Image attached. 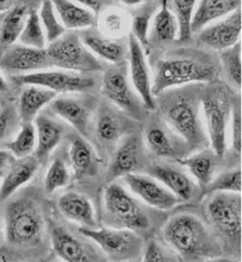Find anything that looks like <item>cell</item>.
Returning <instances> with one entry per match:
<instances>
[{
  "instance_id": "cell-1",
  "label": "cell",
  "mask_w": 242,
  "mask_h": 262,
  "mask_svg": "<svg viewBox=\"0 0 242 262\" xmlns=\"http://www.w3.org/2000/svg\"><path fill=\"white\" fill-rule=\"evenodd\" d=\"M217 76L216 64L209 56L192 50H181L158 60L152 78V93L160 96L188 84L210 83Z\"/></svg>"
},
{
  "instance_id": "cell-2",
  "label": "cell",
  "mask_w": 242,
  "mask_h": 262,
  "mask_svg": "<svg viewBox=\"0 0 242 262\" xmlns=\"http://www.w3.org/2000/svg\"><path fill=\"white\" fill-rule=\"evenodd\" d=\"M159 108L165 124L191 148L207 142L201 101L194 94L169 93L161 98Z\"/></svg>"
},
{
  "instance_id": "cell-3",
  "label": "cell",
  "mask_w": 242,
  "mask_h": 262,
  "mask_svg": "<svg viewBox=\"0 0 242 262\" xmlns=\"http://www.w3.org/2000/svg\"><path fill=\"white\" fill-rule=\"evenodd\" d=\"M163 237L167 245L185 260L207 257L212 243L204 223L192 214H178L166 223Z\"/></svg>"
},
{
  "instance_id": "cell-4",
  "label": "cell",
  "mask_w": 242,
  "mask_h": 262,
  "mask_svg": "<svg viewBox=\"0 0 242 262\" xmlns=\"http://www.w3.org/2000/svg\"><path fill=\"white\" fill-rule=\"evenodd\" d=\"M44 233V217L38 203L29 198L11 202L5 215L7 243L17 248L38 246Z\"/></svg>"
},
{
  "instance_id": "cell-5",
  "label": "cell",
  "mask_w": 242,
  "mask_h": 262,
  "mask_svg": "<svg viewBox=\"0 0 242 262\" xmlns=\"http://www.w3.org/2000/svg\"><path fill=\"white\" fill-rule=\"evenodd\" d=\"M201 105L206 135L214 154L223 158L227 152L228 126L233 107L228 90L222 85L212 87L204 94Z\"/></svg>"
},
{
  "instance_id": "cell-6",
  "label": "cell",
  "mask_w": 242,
  "mask_h": 262,
  "mask_svg": "<svg viewBox=\"0 0 242 262\" xmlns=\"http://www.w3.org/2000/svg\"><path fill=\"white\" fill-rule=\"evenodd\" d=\"M51 69L88 74L102 70V64L86 49L75 33H65L46 48Z\"/></svg>"
},
{
  "instance_id": "cell-7",
  "label": "cell",
  "mask_w": 242,
  "mask_h": 262,
  "mask_svg": "<svg viewBox=\"0 0 242 262\" xmlns=\"http://www.w3.org/2000/svg\"><path fill=\"white\" fill-rule=\"evenodd\" d=\"M104 206L105 211L125 229L143 232L151 227L150 217L142 205L118 183L109 184L105 189Z\"/></svg>"
},
{
  "instance_id": "cell-8",
  "label": "cell",
  "mask_w": 242,
  "mask_h": 262,
  "mask_svg": "<svg viewBox=\"0 0 242 262\" xmlns=\"http://www.w3.org/2000/svg\"><path fill=\"white\" fill-rule=\"evenodd\" d=\"M15 82L20 85H37L59 94L90 93L96 87V79L87 74L60 69H48L39 72L15 76Z\"/></svg>"
},
{
  "instance_id": "cell-9",
  "label": "cell",
  "mask_w": 242,
  "mask_h": 262,
  "mask_svg": "<svg viewBox=\"0 0 242 262\" xmlns=\"http://www.w3.org/2000/svg\"><path fill=\"white\" fill-rule=\"evenodd\" d=\"M206 212L210 223L220 234L230 242L239 243L241 237L240 193H212Z\"/></svg>"
},
{
  "instance_id": "cell-10",
  "label": "cell",
  "mask_w": 242,
  "mask_h": 262,
  "mask_svg": "<svg viewBox=\"0 0 242 262\" xmlns=\"http://www.w3.org/2000/svg\"><path fill=\"white\" fill-rule=\"evenodd\" d=\"M107 70L102 78L101 92L103 96L122 111L137 115L139 113L140 98L136 94L128 76L125 63Z\"/></svg>"
},
{
  "instance_id": "cell-11",
  "label": "cell",
  "mask_w": 242,
  "mask_h": 262,
  "mask_svg": "<svg viewBox=\"0 0 242 262\" xmlns=\"http://www.w3.org/2000/svg\"><path fill=\"white\" fill-rule=\"evenodd\" d=\"M79 232L94 242L106 255L114 258H128L140 246L139 236L128 229L81 227Z\"/></svg>"
},
{
  "instance_id": "cell-12",
  "label": "cell",
  "mask_w": 242,
  "mask_h": 262,
  "mask_svg": "<svg viewBox=\"0 0 242 262\" xmlns=\"http://www.w3.org/2000/svg\"><path fill=\"white\" fill-rule=\"evenodd\" d=\"M128 76L132 87L146 109L157 108L156 96L152 93V77L144 49L139 41L129 34L128 39Z\"/></svg>"
},
{
  "instance_id": "cell-13",
  "label": "cell",
  "mask_w": 242,
  "mask_h": 262,
  "mask_svg": "<svg viewBox=\"0 0 242 262\" xmlns=\"http://www.w3.org/2000/svg\"><path fill=\"white\" fill-rule=\"evenodd\" d=\"M51 69L46 49H34L14 43L0 55V70L14 76Z\"/></svg>"
},
{
  "instance_id": "cell-14",
  "label": "cell",
  "mask_w": 242,
  "mask_h": 262,
  "mask_svg": "<svg viewBox=\"0 0 242 262\" xmlns=\"http://www.w3.org/2000/svg\"><path fill=\"white\" fill-rule=\"evenodd\" d=\"M196 34L201 45L214 51L222 52L235 46L241 38V9L213 21Z\"/></svg>"
},
{
  "instance_id": "cell-15",
  "label": "cell",
  "mask_w": 242,
  "mask_h": 262,
  "mask_svg": "<svg viewBox=\"0 0 242 262\" xmlns=\"http://www.w3.org/2000/svg\"><path fill=\"white\" fill-rule=\"evenodd\" d=\"M124 178L130 191L146 205L161 211H168L181 202L164 185L153 177L129 173Z\"/></svg>"
},
{
  "instance_id": "cell-16",
  "label": "cell",
  "mask_w": 242,
  "mask_h": 262,
  "mask_svg": "<svg viewBox=\"0 0 242 262\" xmlns=\"http://www.w3.org/2000/svg\"><path fill=\"white\" fill-rule=\"evenodd\" d=\"M51 112L74 127L80 135L90 134L92 108L84 101L73 97H56L49 105Z\"/></svg>"
},
{
  "instance_id": "cell-17",
  "label": "cell",
  "mask_w": 242,
  "mask_h": 262,
  "mask_svg": "<svg viewBox=\"0 0 242 262\" xmlns=\"http://www.w3.org/2000/svg\"><path fill=\"white\" fill-rule=\"evenodd\" d=\"M80 38L86 49L99 60L117 65L124 63L128 55V46H125L119 38L108 37L92 29L84 30Z\"/></svg>"
},
{
  "instance_id": "cell-18",
  "label": "cell",
  "mask_w": 242,
  "mask_h": 262,
  "mask_svg": "<svg viewBox=\"0 0 242 262\" xmlns=\"http://www.w3.org/2000/svg\"><path fill=\"white\" fill-rule=\"evenodd\" d=\"M40 162L35 156L24 159H16L0 183V203H4L22 187L28 185L38 171Z\"/></svg>"
},
{
  "instance_id": "cell-19",
  "label": "cell",
  "mask_w": 242,
  "mask_h": 262,
  "mask_svg": "<svg viewBox=\"0 0 242 262\" xmlns=\"http://www.w3.org/2000/svg\"><path fill=\"white\" fill-rule=\"evenodd\" d=\"M58 209L66 220L82 227H97L94 205L91 199L83 193L70 191L62 194L58 200Z\"/></svg>"
},
{
  "instance_id": "cell-20",
  "label": "cell",
  "mask_w": 242,
  "mask_h": 262,
  "mask_svg": "<svg viewBox=\"0 0 242 262\" xmlns=\"http://www.w3.org/2000/svg\"><path fill=\"white\" fill-rule=\"evenodd\" d=\"M145 140L147 147L156 156L164 159H174L175 161L181 159L180 142L183 140L166 124H151L146 130Z\"/></svg>"
},
{
  "instance_id": "cell-21",
  "label": "cell",
  "mask_w": 242,
  "mask_h": 262,
  "mask_svg": "<svg viewBox=\"0 0 242 262\" xmlns=\"http://www.w3.org/2000/svg\"><path fill=\"white\" fill-rule=\"evenodd\" d=\"M34 125L36 129V149L34 154L41 163L47 161L58 147L63 138L64 129L57 121L41 113L34 120Z\"/></svg>"
},
{
  "instance_id": "cell-22",
  "label": "cell",
  "mask_w": 242,
  "mask_h": 262,
  "mask_svg": "<svg viewBox=\"0 0 242 262\" xmlns=\"http://www.w3.org/2000/svg\"><path fill=\"white\" fill-rule=\"evenodd\" d=\"M238 9H241V0H197L191 20L192 34Z\"/></svg>"
},
{
  "instance_id": "cell-23",
  "label": "cell",
  "mask_w": 242,
  "mask_h": 262,
  "mask_svg": "<svg viewBox=\"0 0 242 262\" xmlns=\"http://www.w3.org/2000/svg\"><path fill=\"white\" fill-rule=\"evenodd\" d=\"M66 31H84L97 26L98 16L74 0H52Z\"/></svg>"
},
{
  "instance_id": "cell-24",
  "label": "cell",
  "mask_w": 242,
  "mask_h": 262,
  "mask_svg": "<svg viewBox=\"0 0 242 262\" xmlns=\"http://www.w3.org/2000/svg\"><path fill=\"white\" fill-rule=\"evenodd\" d=\"M141 145L136 136H128L118 146L108 171V180L114 181L134 173L140 164Z\"/></svg>"
},
{
  "instance_id": "cell-25",
  "label": "cell",
  "mask_w": 242,
  "mask_h": 262,
  "mask_svg": "<svg viewBox=\"0 0 242 262\" xmlns=\"http://www.w3.org/2000/svg\"><path fill=\"white\" fill-rule=\"evenodd\" d=\"M58 95L37 85H22L18 100V116L22 123L34 122Z\"/></svg>"
},
{
  "instance_id": "cell-26",
  "label": "cell",
  "mask_w": 242,
  "mask_h": 262,
  "mask_svg": "<svg viewBox=\"0 0 242 262\" xmlns=\"http://www.w3.org/2000/svg\"><path fill=\"white\" fill-rule=\"evenodd\" d=\"M52 247L56 255L68 262L95 261L96 257L71 232L55 227L51 232Z\"/></svg>"
},
{
  "instance_id": "cell-27",
  "label": "cell",
  "mask_w": 242,
  "mask_h": 262,
  "mask_svg": "<svg viewBox=\"0 0 242 262\" xmlns=\"http://www.w3.org/2000/svg\"><path fill=\"white\" fill-rule=\"evenodd\" d=\"M180 26L171 6L170 0H161L158 12L151 18L149 42L159 45L179 40Z\"/></svg>"
},
{
  "instance_id": "cell-28",
  "label": "cell",
  "mask_w": 242,
  "mask_h": 262,
  "mask_svg": "<svg viewBox=\"0 0 242 262\" xmlns=\"http://www.w3.org/2000/svg\"><path fill=\"white\" fill-rule=\"evenodd\" d=\"M151 177L164 185L181 203L192 200L194 195V183L188 174L182 170L167 165H158L151 169Z\"/></svg>"
},
{
  "instance_id": "cell-29",
  "label": "cell",
  "mask_w": 242,
  "mask_h": 262,
  "mask_svg": "<svg viewBox=\"0 0 242 262\" xmlns=\"http://www.w3.org/2000/svg\"><path fill=\"white\" fill-rule=\"evenodd\" d=\"M69 157L77 179L94 177L99 172L100 160L92 145L84 139L76 138L73 140Z\"/></svg>"
},
{
  "instance_id": "cell-30",
  "label": "cell",
  "mask_w": 242,
  "mask_h": 262,
  "mask_svg": "<svg viewBox=\"0 0 242 262\" xmlns=\"http://www.w3.org/2000/svg\"><path fill=\"white\" fill-rule=\"evenodd\" d=\"M29 11L26 6H18L7 11L0 20V55L18 42Z\"/></svg>"
},
{
  "instance_id": "cell-31",
  "label": "cell",
  "mask_w": 242,
  "mask_h": 262,
  "mask_svg": "<svg viewBox=\"0 0 242 262\" xmlns=\"http://www.w3.org/2000/svg\"><path fill=\"white\" fill-rule=\"evenodd\" d=\"M182 166L186 167L197 185L205 190L214 179L215 161L207 152H201L188 158L176 160Z\"/></svg>"
},
{
  "instance_id": "cell-32",
  "label": "cell",
  "mask_w": 242,
  "mask_h": 262,
  "mask_svg": "<svg viewBox=\"0 0 242 262\" xmlns=\"http://www.w3.org/2000/svg\"><path fill=\"white\" fill-rule=\"evenodd\" d=\"M97 26L100 32L112 38L125 36L130 28L129 18L126 13L119 8H106L98 17Z\"/></svg>"
},
{
  "instance_id": "cell-33",
  "label": "cell",
  "mask_w": 242,
  "mask_h": 262,
  "mask_svg": "<svg viewBox=\"0 0 242 262\" xmlns=\"http://www.w3.org/2000/svg\"><path fill=\"white\" fill-rule=\"evenodd\" d=\"M6 149L15 159L33 156L36 149V129L34 123H22L14 140L6 144Z\"/></svg>"
},
{
  "instance_id": "cell-34",
  "label": "cell",
  "mask_w": 242,
  "mask_h": 262,
  "mask_svg": "<svg viewBox=\"0 0 242 262\" xmlns=\"http://www.w3.org/2000/svg\"><path fill=\"white\" fill-rule=\"evenodd\" d=\"M18 43L34 49H46L48 41L40 23L38 11L30 10L27 16L24 29L18 39Z\"/></svg>"
},
{
  "instance_id": "cell-35",
  "label": "cell",
  "mask_w": 242,
  "mask_h": 262,
  "mask_svg": "<svg viewBox=\"0 0 242 262\" xmlns=\"http://www.w3.org/2000/svg\"><path fill=\"white\" fill-rule=\"evenodd\" d=\"M38 15L44 34L47 37L48 45L56 41L66 33V30L61 23L52 0H42Z\"/></svg>"
},
{
  "instance_id": "cell-36",
  "label": "cell",
  "mask_w": 242,
  "mask_h": 262,
  "mask_svg": "<svg viewBox=\"0 0 242 262\" xmlns=\"http://www.w3.org/2000/svg\"><path fill=\"white\" fill-rule=\"evenodd\" d=\"M96 131L98 138L103 143L112 144L120 139L123 133V125L116 113L109 109H102L97 120Z\"/></svg>"
},
{
  "instance_id": "cell-37",
  "label": "cell",
  "mask_w": 242,
  "mask_h": 262,
  "mask_svg": "<svg viewBox=\"0 0 242 262\" xmlns=\"http://www.w3.org/2000/svg\"><path fill=\"white\" fill-rule=\"evenodd\" d=\"M220 62L227 80L239 91L241 89V42L220 52Z\"/></svg>"
},
{
  "instance_id": "cell-38",
  "label": "cell",
  "mask_w": 242,
  "mask_h": 262,
  "mask_svg": "<svg viewBox=\"0 0 242 262\" xmlns=\"http://www.w3.org/2000/svg\"><path fill=\"white\" fill-rule=\"evenodd\" d=\"M70 180L71 173L65 162L61 159H55L51 163L47 170L46 177H44V191L48 194H53L54 192L68 186Z\"/></svg>"
},
{
  "instance_id": "cell-39",
  "label": "cell",
  "mask_w": 242,
  "mask_h": 262,
  "mask_svg": "<svg viewBox=\"0 0 242 262\" xmlns=\"http://www.w3.org/2000/svg\"><path fill=\"white\" fill-rule=\"evenodd\" d=\"M218 192L241 193V169L239 167L220 173L204 190V195Z\"/></svg>"
},
{
  "instance_id": "cell-40",
  "label": "cell",
  "mask_w": 242,
  "mask_h": 262,
  "mask_svg": "<svg viewBox=\"0 0 242 262\" xmlns=\"http://www.w3.org/2000/svg\"><path fill=\"white\" fill-rule=\"evenodd\" d=\"M170 2L180 26L179 41H188L192 36L191 20L197 0H170Z\"/></svg>"
},
{
  "instance_id": "cell-41",
  "label": "cell",
  "mask_w": 242,
  "mask_h": 262,
  "mask_svg": "<svg viewBox=\"0 0 242 262\" xmlns=\"http://www.w3.org/2000/svg\"><path fill=\"white\" fill-rule=\"evenodd\" d=\"M150 23H151V14L148 11L141 12L137 14L132 23L130 24L131 32L130 34L134 36L142 48L148 49L150 47L149 42V29H150Z\"/></svg>"
},
{
  "instance_id": "cell-42",
  "label": "cell",
  "mask_w": 242,
  "mask_h": 262,
  "mask_svg": "<svg viewBox=\"0 0 242 262\" xmlns=\"http://www.w3.org/2000/svg\"><path fill=\"white\" fill-rule=\"evenodd\" d=\"M231 146L237 156L241 155V108L239 104L232 107L231 114Z\"/></svg>"
},
{
  "instance_id": "cell-43",
  "label": "cell",
  "mask_w": 242,
  "mask_h": 262,
  "mask_svg": "<svg viewBox=\"0 0 242 262\" xmlns=\"http://www.w3.org/2000/svg\"><path fill=\"white\" fill-rule=\"evenodd\" d=\"M143 261L146 262H163L172 261V258L164 251V249L157 243L156 240H151L146 246Z\"/></svg>"
},
{
  "instance_id": "cell-44",
  "label": "cell",
  "mask_w": 242,
  "mask_h": 262,
  "mask_svg": "<svg viewBox=\"0 0 242 262\" xmlns=\"http://www.w3.org/2000/svg\"><path fill=\"white\" fill-rule=\"evenodd\" d=\"M13 114L10 108H6L0 112V142H2L9 133V129L12 123Z\"/></svg>"
},
{
  "instance_id": "cell-45",
  "label": "cell",
  "mask_w": 242,
  "mask_h": 262,
  "mask_svg": "<svg viewBox=\"0 0 242 262\" xmlns=\"http://www.w3.org/2000/svg\"><path fill=\"white\" fill-rule=\"evenodd\" d=\"M15 161V158L10 154V152L5 149H0V176L6 173L12 163Z\"/></svg>"
},
{
  "instance_id": "cell-46",
  "label": "cell",
  "mask_w": 242,
  "mask_h": 262,
  "mask_svg": "<svg viewBox=\"0 0 242 262\" xmlns=\"http://www.w3.org/2000/svg\"><path fill=\"white\" fill-rule=\"evenodd\" d=\"M74 2L80 4L81 6L92 10L94 13L98 14L101 12L103 7V0H74Z\"/></svg>"
},
{
  "instance_id": "cell-47",
  "label": "cell",
  "mask_w": 242,
  "mask_h": 262,
  "mask_svg": "<svg viewBox=\"0 0 242 262\" xmlns=\"http://www.w3.org/2000/svg\"><path fill=\"white\" fill-rule=\"evenodd\" d=\"M9 90V84L8 81L5 77V75L3 74L2 70H0V94H5L7 93Z\"/></svg>"
},
{
  "instance_id": "cell-48",
  "label": "cell",
  "mask_w": 242,
  "mask_h": 262,
  "mask_svg": "<svg viewBox=\"0 0 242 262\" xmlns=\"http://www.w3.org/2000/svg\"><path fill=\"white\" fill-rule=\"evenodd\" d=\"M119 2L127 7H137L145 4L147 0H119Z\"/></svg>"
},
{
  "instance_id": "cell-49",
  "label": "cell",
  "mask_w": 242,
  "mask_h": 262,
  "mask_svg": "<svg viewBox=\"0 0 242 262\" xmlns=\"http://www.w3.org/2000/svg\"><path fill=\"white\" fill-rule=\"evenodd\" d=\"M14 0H0V13L7 12L11 9Z\"/></svg>"
},
{
  "instance_id": "cell-50",
  "label": "cell",
  "mask_w": 242,
  "mask_h": 262,
  "mask_svg": "<svg viewBox=\"0 0 242 262\" xmlns=\"http://www.w3.org/2000/svg\"><path fill=\"white\" fill-rule=\"evenodd\" d=\"M13 257L6 248H0V261H12Z\"/></svg>"
}]
</instances>
